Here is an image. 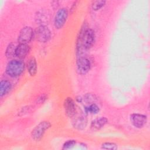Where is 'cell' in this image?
Instances as JSON below:
<instances>
[{"label":"cell","instance_id":"obj_1","mask_svg":"<svg viewBox=\"0 0 150 150\" xmlns=\"http://www.w3.org/2000/svg\"><path fill=\"white\" fill-rule=\"evenodd\" d=\"M95 38L94 31L91 29H86V26H84L77 38V52H84V50L89 49L93 45Z\"/></svg>","mask_w":150,"mask_h":150},{"label":"cell","instance_id":"obj_2","mask_svg":"<svg viewBox=\"0 0 150 150\" xmlns=\"http://www.w3.org/2000/svg\"><path fill=\"white\" fill-rule=\"evenodd\" d=\"M25 69L24 63L19 60L14 59L10 61L5 69L6 73L11 77H15L20 76Z\"/></svg>","mask_w":150,"mask_h":150},{"label":"cell","instance_id":"obj_3","mask_svg":"<svg viewBox=\"0 0 150 150\" xmlns=\"http://www.w3.org/2000/svg\"><path fill=\"white\" fill-rule=\"evenodd\" d=\"M51 126V124L47 121H43L38 124L32 130L31 136L35 141L40 140L43 136L45 131Z\"/></svg>","mask_w":150,"mask_h":150},{"label":"cell","instance_id":"obj_4","mask_svg":"<svg viewBox=\"0 0 150 150\" xmlns=\"http://www.w3.org/2000/svg\"><path fill=\"white\" fill-rule=\"evenodd\" d=\"M84 54H78L77 59V70L79 74H85L91 68V62L88 58L83 56Z\"/></svg>","mask_w":150,"mask_h":150},{"label":"cell","instance_id":"obj_5","mask_svg":"<svg viewBox=\"0 0 150 150\" xmlns=\"http://www.w3.org/2000/svg\"><path fill=\"white\" fill-rule=\"evenodd\" d=\"M34 36L41 43L47 42L51 37V32L49 28L45 25H40L35 30Z\"/></svg>","mask_w":150,"mask_h":150},{"label":"cell","instance_id":"obj_6","mask_svg":"<svg viewBox=\"0 0 150 150\" xmlns=\"http://www.w3.org/2000/svg\"><path fill=\"white\" fill-rule=\"evenodd\" d=\"M68 15V10L66 8H62L57 12L54 19V25L56 29H61L64 26L67 21Z\"/></svg>","mask_w":150,"mask_h":150},{"label":"cell","instance_id":"obj_7","mask_svg":"<svg viewBox=\"0 0 150 150\" xmlns=\"http://www.w3.org/2000/svg\"><path fill=\"white\" fill-rule=\"evenodd\" d=\"M35 32L30 26L23 28L19 34L18 42L21 44H27L30 42L34 36Z\"/></svg>","mask_w":150,"mask_h":150},{"label":"cell","instance_id":"obj_8","mask_svg":"<svg viewBox=\"0 0 150 150\" xmlns=\"http://www.w3.org/2000/svg\"><path fill=\"white\" fill-rule=\"evenodd\" d=\"M64 108L67 116L73 118L77 112V107L71 97H67L64 102Z\"/></svg>","mask_w":150,"mask_h":150},{"label":"cell","instance_id":"obj_9","mask_svg":"<svg viewBox=\"0 0 150 150\" xmlns=\"http://www.w3.org/2000/svg\"><path fill=\"white\" fill-rule=\"evenodd\" d=\"M130 120L132 125L137 128H142L146 123L147 117L141 114H132L130 116Z\"/></svg>","mask_w":150,"mask_h":150},{"label":"cell","instance_id":"obj_10","mask_svg":"<svg viewBox=\"0 0 150 150\" xmlns=\"http://www.w3.org/2000/svg\"><path fill=\"white\" fill-rule=\"evenodd\" d=\"M73 118H74V119L73 120L72 124L75 128L79 130L85 128L87 125V120L86 117L83 114H78L77 112Z\"/></svg>","mask_w":150,"mask_h":150},{"label":"cell","instance_id":"obj_11","mask_svg":"<svg viewBox=\"0 0 150 150\" xmlns=\"http://www.w3.org/2000/svg\"><path fill=\"white\" fill-rule=\"evenodd\" d=\"M30 50V47L27 44H21L19 43V45L16 46L15 51V56L20 59H23L26 57V56L29 53Z\"/></svg>","mask_w":150,"mask_h":150},{"label":"cell","instance_id":"obj_12","mask_svg":"<svg viewBox=\"0 0 150 150\" xmlns=\"http://www.w3.org/2000/svg\"><path fill=\"white\" fill-rule=\"evenodd\" d=\"M108 122V120L105 117L97 118L92 121L91 123V128L93 131H97L103 128Z\"/></svg>","mask_w":150,"mask_h":150},{"label":"cell","instance_id":"obj_13","mask_svg":"<svg viewBox=\"0 0 150 150\" xmlns=\"http://www.w3.org/2000/svg\"><path fill=\"white\" fill-rule=\"evenodd\" d=\"M12 88L11 83L6 80H2L0 82V96L2 97L8 94Z\"/></svg>","mask_w":150,"mask_h":150},{"label":"cell","instance_id":"obj_14","mask_svg":"<svg viewBox=\"0 0 150 150\" xmlns=\"http://www.w3.org/2000/svg\"><path fill=\"white\" fill-rule=\"evenodd\" d=\"M28 70L31 76H34L37 73V63L34 57H31L28 63Z\"/></svg>","mask_w":150,"mask_h":150},{"label":"cell","instance_id":"obj_15","mask_svg":"<svg viewBox=\"0 0 150 150\" xmlns=\"http://www.w3.org/2000/svg\"><path fill=\"white\" fill-rule=\"evenodd\" d=\"M100 111L99 107L95 103H92L85 107V112L91 114H96Z\"/></svg>","mask_w":150,"mask_h":150},{"label":"cell","instance_id":"obj_16","mask_svg":"<svg viewBox=\"0 0 150 150\" xmlns=\"http://www.w3.org/2000/svg\"><path fill=\"white\" fill-rule=\"evenodd\" d=\"M16 46H15V44L11 43L9 44L6 50V56L7 58H12L13 56H15V51H16Z\"/></svg>","mask_w":150,"mask_h":150},{"label":"cell","instance_id":"obj_17","mask_svg":"<svg viewBox=\"0 0 150 150\" xmlns=\"http://www.w3.org/2000/svg\"><path fill=\"white\" fill-rule=\"evenodd\" d=\"M105 1H93L91 4L92 9L94 11H98L101 9L105 4Z\"/></svg>","mask_w":150,"mask_h":150},{"label":"cell","instance_id":"obj_18","mask_svg":"<svg viewBox=\"0 0 150 150\" xmlns=\"http://www.w3.org/2000/svg\"><path fill=\"white\" fill-rule=\"evenodd\" d=\"M101 148L104 149H117V145L115 143L112 142H104L101 145Z\"/></svg>","mask_w":150,"mask_h":150},{"label":"cell","instance_id":"obj_19","mask_svg":"<svg viewBox=\"0 0 150 150\" xmlns=\"http://www.w3.org/2000/svg\"><path fill=\"white\" fill-rule=\"evenodd\" d=\"M76 144V141L74 139H70L66 141L63 145V149H69L73 148Z\"/></svg>","mask_w":150,"mask_h":150},{"label":"cell","instance_id":"obj_20","mask_svg":"<svg viewBox=\"0 0 150 150\" xmlns=\"http://www.w3.org/2000/svg\"><path fill=\"white\" fill-rule=\"evenodd\" d=\"M36 20L37 21V22H40V23H43L45 20H47V17H46L43 13H40L39 14H36Z\"/></svg>","mask_w":150,"mask_h":150},{"label":"cell","instance_id":"obj_21","mask_svg":"<svg viewBox=\"0 0 150 150\" xmlns=\"http://www.w3.org/2000/svg\"><path fill=\"white\" fill-rule=\"evenodd\" d=\"M46 99V95H42L37 99V103L38 104H42Z\"/></svg>","mask_w":150,"mask_h":150}]
</instances>
